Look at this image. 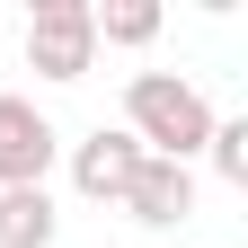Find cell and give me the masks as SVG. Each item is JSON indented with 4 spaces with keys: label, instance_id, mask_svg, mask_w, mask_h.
I'll list each match as a JSON object with an SVG mask.
<instances>
[{
    "label": "cell",
    "instance_id": "cell-1",
    "mask_svg": "<svg viewBox=\"0 0 248 248\" xmlns=\"http://www.w3.org/2000/svg\"><path fill=\"white\" fill-rule=\"evenodd\" d=\"M213 124H222V115L204 107L195 80H177V71H133V80H124V133H133L151 160H177L186 169Z\"/></svg>",
    "mask_w": 248,
    "mask_h": 248
},
{
    "label": "cell",
    "instance_id": "cell-2",
    "mask_svg": "<svg viewBox=\"0 0 248 248\" xmlns=\"http://www.w3.org/2000/svg\"><path fill=\"white\" fill-rule=\"evenodd\" d=\"M89 62H98L89 0H36V18H27V71L36 80H89Z\"/></svg>",
    "mask_w": 248,
    "mask_h": 248
},
{
    "label": "cell",
    "instance_id": "cell-3",
    "mask_svg": "<svg viewBox=\"0 0 248 248\" xmlns=\"http://www.w3.org/2000/svg\"><path fill=\"white\" fill-rule=\"evenodd\" d=\"M53 151H62V133L45 124L36 98H0V195L9 186H45Z\"/></svg>",
    "mask_w": 248,
    "mask_h": 248
},
{
    "label": "cell",
    "instance_id": "cell-4",
    "mask_svg": "<svg viewBox=\"0 0 248 248\" xmlns=\"http://www.w3.org/2000/svg\"><path fill=\"white\" fill-rule=\"evenodd\" d=\"M142 160H151V151L124 133V124H115V133L98 124L89 142H71V186H80L89 204H124V186H133V169H142Z\"/></svg>",
    "mask_w": 248,
    "mask_h": 248
},
{
    "label": "cell",
    "instance_id": "cell-5",
    "mask_svg": "<svg viewBox=\"0 0 248 248\" xmlns=\"http://www.w3.org/2000/svg\"><path fill=\"white\" fill-rule=\"evenodd\" d=\"M124 213H133L142 231H169V222H186V213H195V177H186L177 160H142L133 186H124Z\"/></svg>",
    "mask_w": 248,
    "mask_h": 248
},
{
    "label": "cell",
    "instance_id": "cell-6",
    "mask_svg": "<svg viewBox=\"0 0 248 248\" xmlns=\"http://www.w3.org/2000/svg\"><path fill=\"white\" fill-rule=\"evenodd\" d=\"M0 248H53V195L45 186H9L0 195Z\"/></svg>",
    "mask_w": 248,
    "mask_h": 248
},
{
    "label": "cell",
    "instance_id": "cell-7",
    "mask_svg": "<svg viewBox=\"0 0 248 248\" xmlns=\"http://www.w3.org/2000/svg\"><path fill=\"white\" fill-rule=\"evenodd\" d=\"M98 27V45H151L160 36V0H107V9H89Z\"/></svg>",
    "mask_w": 248,
    "mask_h": 248
},
{
    "label": "cell",
    "instance_id": "cell-8",
    "mask_svg": "<svg viewBox=\"0 0 248 248\" xmlns=\"http://www.w3.org/2000/svg\"><path fill=\"white\" fill-rule=\"evenodd\" d=\"M204 151H213V177H222V186H248V115L213 124V133H204Z\"/></svg>",
    "mask_w": 248,
    "mask_h": 248
}]
</instances>
